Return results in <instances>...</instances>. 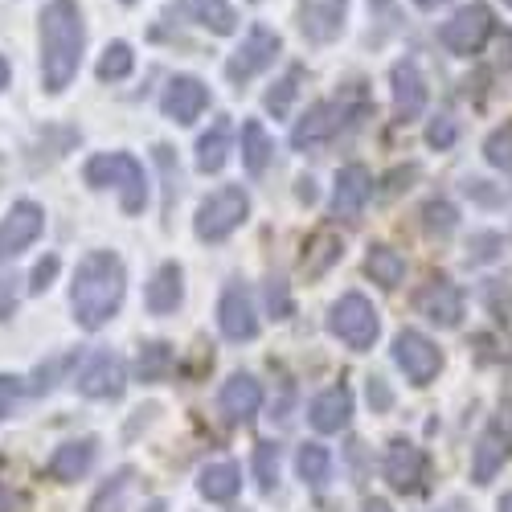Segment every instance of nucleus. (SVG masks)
<instances>
[{
  "label": "nucleus",
  "instance_id": "f257e3e1",
  "mask_svg": "<svg viewBox=\"0 0 512 512\" xmlns=\"http://www.w3.org/2000/svg\"><path fill=\"white\" fill-rule=\"evenodd\" d=\"M41 87L50 95H62L87 50V25H82L78 0H50L41 9Z\"/></svg>",
  "mask_w": 512,
  "mask_h": 512
},
{
  "label": "nucleus",
  "instance_id": "f03ea898",
  "mask_svg": "<svg viewBox=\"0 0 512 512\" xmlns=\"http://www.w3.org/2000/svg\"><path fill=\"white\" fill-rule=\"evenodd\" d=\"M123 291H127L123 259H119L115 250H91L87 259L78 263L74 283H70V308H74V320L87 328V332L103 328V324L119 312Z\"/></svg>",
  "mask_w": 512,
  "mask_h": 512
},
{
  "label": "nucleus",
  "instance_id": "7ed1b4c3",
  "mask_svg": "<svg viewBox=\"0 0 512 512\" xmlns=\"http://www.w3.org/2000/svg\"><path fill=\"white\" fill-rule=\"evenodd\" d=\"M82 177H87L91 189H115L127 218L144 213V205H148V177H144V164L136 156H127V152H99V156L87 160Z\"/></svg>",
  "mask_w": 512,
  "mask_h": 512
},
{
  "label": "nucleus",
  "instance_id": "20e7f679",
  "mask_svg": "<svg viewBox=\"0 0 512 512\" xmlns=\"http://www.w3.org/2000/svg\"><path fill=\"white\" fill-rule=\"evenodd\" d=\"M250 218V197L242 185H222L218 193H209L201 205H197V218H193V230L201 242H226L242 222Z\"/></svg>",
  "mask_w": 512,
  "mask_h": 512
},
{
  "label": "nucleus",
  "instance_id": "39448f33",
  "mask_svg": "<svg viewBox=\"0 0 512 512\" xmlns=\"http://www.w3.org/2000/svg\"><path fill=\"white\" fill-rule=\"evenodd\" d=\"M328 332L336 340H345L353 353H369L377 345V336H381V316L361 291H349V295H340V300L332 304Z\"/></svg>",
  "mask_w": 512,
  "mask_h": 512
},
{
  "label": "nucleus",
  "instance_id": "423d86ee",
  "mask_svg": "<svg viewBox=\"0 0 512 512\" xmlns=\"http://www.w3.org/2000/svg\"><path fill=\"white\" fill-rule=\"evenodd\" d=\"M496 21L488 5H463L459 13H451V21H443L439 29V46L455 58H472L484 50V41L492 37Z\"/></svg>",
  "mask_w": 512,
  "mask_h": 512
},
{
  "label": "nucleus",
  "instance_id": "0eeeda50",
  "mask_svg": "<svg viewBox=\"0 0 512 512\" xmlns=\"http://www.w3.org/2000/svg\"><path fill=\"white\" fill-rule=\"evenodd\" d=\"M279 50H283V41H279L275 29L250 25V33L242 37V46H238V50L230 54V62H226V78L234 82V87H242V82H250L254 74H263L267 66H275Z\"/></svg>",
  "mask_w": 512,
  "mask_h": 512
},
{
  "label": "nucleus",
  "instance_id": "6e6552de",
  "mask_svg": "<svg viewBox=\"0 0 512 512\" xmlns=\"http://www.w3.org/2000/svg\"><path fill=\"white\" fill-rule=\"evenodd\" d=\"M394 361H398V369L414 381V386H431V381L439 377V369H443L439 345L426 332H418V328H402L394 336Z\"/></svg>",
  "mask_w": 512,
  "mask_h": 512
},
{
  "label": "nucleus",
  "instance_id": "1a4fd4ad",
  "mask_svg": "<svg viewBox=\"0 0 512 512\" xmlns=\"http://www.w3.org/2000/svg\"><path fill=\"white\" fill-rule=\"evenodd\" d=\"M41 230H46V209L37 201H17L0 218V263H9L21 250H29L41 238Z\"/></svg>",
  "mask_w": 512,
  "mask_h": 512
},
{
  "label": "nucleus",
  "instance_id": "9d476101",
  "mask_svg": "<svg viewBox=\"0 0 512 512\" xmlns=\"http://www.w3.org/2000/svg\"><path fill=\"white\" fill-rule=\"evenodd\" d=\"M78 394L82 398H119L123 394V386H127V365H123V357H115V353H91L87 357V365L78 369Z\"/></svg>",
  "mask_w": 512,
  "mask_h": 512
},
{
  "label": "nucleus",
  "instance_id": "9b49d317",
  "mask_svg": "<svg viewBox=\"0 0 512 512\" xmlns=\"http://www.w3.org/2000/svg\"><path fill=\"white\" fill-rule=\"evenodd\" d=\"M345 107L340 103H332V99H324V103H312L308 107V115L291 127V148L295 152H308V148H320V144H328L340 127H345Z\"/></svg>",
  "mask_w": 512,
  "mask_h": 512
},
{
  "label": "nucleus",
  "instance_id": "f8f14e48",
  "mask_svg": "<svg viewBox=\"0 0 512 512\" xmlns=\"http://www.w3.org/2000/svg\"><path fill=\"white\" fill-rule=\"evenodd\" d=\"M218 328L226 340H254L259 336V312H254V300L242 283H230L222 291V304H218Z\"/></svg>",
  "mask_w": 512,
  "mask_h": 512
},
{
  "label": "nucleus",
  "instance_id": "ddd939ff",
  "mask_svg": "<svg viewBox=\"0 0 512 512\" xmlns=\"http://www.w3.org/2000/svg\"><path fill=\"white\" fill-rule=\"evenodd\" d=\"M205 107H209V87L193 74H177L164 87V99H160V111L173 123H197Z\"/></svg>",
  "mask_w": 512,
  "mask_h": 512
},
{
  "label": "nucleus",
  "instance_id": "4468645a",
  "mask_svg": "<svg viewBox=\"0 0 512 512\" xmlns=\"http://www.w3.org/2000/svg\"><path fill=\"white\" fill-rule=\"evenodd\" d=\"M349 0H300V33L316 46H328L345 29Z\"/></svg>",
  "mask_w": 512,
  "mask_h": 512
},
{
  "label": "nucleus",
  "instance_id": "2eb2a0df",
  "mask_svg": "<svg viewBox=\"0 0 512 512\" xmlns=\"http://www.w3.org/2000/svg\"><path fill=\"white\" fill-rule=\"evenodd\" d=\"M373 197V177L365 164H345L336 173V189H332V213L336 218H361L365 205Z\"/></svg>",
  "mask_w": 512,
  "mask_h": 512
},
{
  "label": "nucleus",
  "instance_id": "dca6fc26",
  "mask_svg": "<svg viewBox=\"0 0 512 512\" xmlns=\"http://www.w3.org/2000/svg\"><path fill=\"white\" fill-rule=\"evenodd\" d=\"M414 304H418V312L426 320L439 324V328H459V320H463V291L451 279H431L418 291Z\"/></svg>",
  "mask_w": 512,
  "mask_h": 512
},
{
  "label": "nucleus",
  "instance_id": "f3484780",
  "mask_svg": "<svg viewBox=\"0 0 512 512\" xmlns=\"http://www.w3.org/2000/svg\"><path fill=\"white\" fill-rule=\"evenodd\" d=\"M390 82H394V111H398V119H402V123L418 119V115L426 111V99H431V91H426V78H422L418 62H414V58H402V62L394 66Z\"/></svg>",
  "mask_w": 512,
  "mask_h": 512
},
{
  "label": "nucleus",
  "instance_id": "a211bd4d",
  "mask_svg": "<svg viewBox=\"0 0 512 512\" xmlns=\"http://www.w3.org/2000/svg\"><path fill=\"white\" fill-rule=\"evenodd\" d=\"M386 480L394 492H418L426 480V455L410 439H394L386 447Z\"/></svg>",
  "mask_w": 512,
  "mask_h": 512
},
{
  "label": "nucleus",
  "instance_id": "6ab92c4d",
  "mask_svg": "<svg viewBox=\"0 0 512 512\" xmlns=\"http://www.w3.org/2000/svg\"><path fill=\"white\" fill-rule=\"evenodd\" d=\"M95 455H99V443L95 439H70V443H62L54 455H50V463H46V472L58 480V484H74V480H82L95 467Z\"/></svg>",
  "mask_w": 512,
  "mask_h": 512
},
{
  "label": "nucleus",
  "instance_id": "aec40b11",
  "mask_svg": "<svg viewBox=\"0 0 512 512\" xmlns=\"http://www.w3.org/2000/svg\"><path fill=\"white\" fill-rule=\"evenodd\" d=\"M508 455H512V439L504 435V426L492 422L488 431L476 439V447H472V480L476 484H492Z\"/></svg>",
  "mask_w": 512,
  "mask_h": 512
},
{
  "label": "nucleus",
  "instance_id": "412c9836",
  "mask_svg": "<svg viewBox=\"0 0 512 512\" xmlns=\"http://www.w3.org/2000/svg\"><path fill=\"white\" fill-rule=\"evenodd\" d=\"M308 418H312V426H316L320 435L345 431L349 418H353V394H349V386H328V390L312 402Z\"/></svg>",
  "mask_w": 512,
  "mask_h": 512
},
{
  "label": "nucleus",
  "instance_id": "4be33fe9",
  "mask_svg": "<svg viewBox=\"0 0 512 512\" xmlns=\"http://www.w3.org/2000/svg\"><path fill=\"white\" fill-rule=\"evenodd\" d=\"M218 402H222V414L230 422H250L254 414H259V406H263V386L250 373H234L226 386H222V398Z\"/></svg>",
  "mask_w": 512,
  "mask_h": 512
},
{
  "label": "nucleus",
  "instance_id": "5701e85b",
  "mask_svg": "<svg viewBox=\"0 0 512 512\" xmlns=\"http://www.w3.org/2000/svg\"><path fill=\"white\" fill-rule=\"evenodd\" d=\"M181 300H185V275H181L177 263H164L152 275L148 291H144V304H148L152 316H173L181 308Z\"/></svg>",
  "mask_w": 512,
  "mask_h": 512
},
{
  "label": "nucleus",
  "instance_id": "b1692460",
  "mask_svg": "<svg viewBox=\"0 0 512 512\" xmlns=\"http://www.w3.org/2000/svg\"><path fill=\"white\" fill-rule=\"evenodd\" d=\"M177 9H181V17H189L193 25L218 33V37H230L238 29V13L230 0H177Z\"/></svg>",
  "mask_w": 512,
  "mask_h": 512
},
{
  "label": "nucleus",
  "instance_id": "393cba45",
  "mask_svg": "<svg viewBox=\"0 0 512 512\" xmlns=\"http://www.w3.org/2000/svg\"><path fill=\"white\" fill-rule=\"evenodd\" d=\"M230 160V119H213V127L197 140V168L201 173H222Z\"/></svg>",
  "mask_w": 512,
  "mask_h": 512
},
{
  "label": "nucleus",
  "instance_id": "a878e982",
  "mask_svg": "<svg viewBox=\"0 0 512 512\" xmlns=\"http://www.w3.org/2000/svg\"><path fill=\"white\" fill-rule=\"evenodd\" d=\"M242 488V472H238V463H209L205 472L197 476V492L213 504H226L234 500Z\"/></svg>",
  "mask_w": 512,
  "mask_h": 512
},
{
  "label": "nucleus",
  "instance_id": "bb28decb",
  "mask_svg": "<svg viewBox=\"0 0 512 512\" xmlns=\"http://www.w3.org/2000/svg\"><path fill=\"white\" fill-rule=\"evenodd\" d=\"M271 152H275V144L267 136V127L259 119H246L242 123V168L250 177H263L271 164Z\"/></svg>",
  "mask_w": 512,
  "mask_h": 512
},
{
  "label": "nucleus",
  "instance_id": "cd10ccee",
  "mask_svg": "<svg viewBox=\"0 0 512 512\" xmlns=\"http://www.w3.org/2000/svg\"><path fill=\"white\" fill-rule=\"evenodd\" d=\"M365 275L377 283V287H398L402 275H406V259L390 246H373L369 259H365Z\"/></svg>",
  "mask_w": 512,
  "mask_h": 512
},
{
  "label": "nucleus",
  "instance_id": "c85d7f7f",
  "mask_svg": "<svg viewBox=\"0 0 512 512\" xmlns=\"http://www.w3.org/2000/svg\"><path fill=\"white\" fill-rule=\"evenodd\" d=\"M295 472H300V480H304L308 488H324V484L332 480V455H328V447L304 443L300 455H295Z\"/></svg>",
  "mask_w": 512,
  "mask_h": 512
},
{
  "label": "nucleus",
  "instance_id": "c756f323",
  "mask_svg": "<svg viewBox=\"0 0 512 512\" xmlns=\"http://www.w3.org/2000/svg\"><path fill=\"white\" fill-rule=\"evenodd\" d=\"M132 70H136V54H132L127 41H111V46L103 50V58H99V66H95L99 82H123Z\"/></svg>",
  "mask_w": 512,
  "mask_h": 512
},
{
  "label": "nucleus",
  "instance_id": "7c9ffc66",
  "mask_svg": "<svg viewBox=\"0 0 512 512\" xmlns=\"http://www.w3.org/2000/svg\"><path fill=\"white\" fill-rule=\"evenodd\" d=\"M300 82H304V66H291L279 82H275V87L267 91V111L275 115V119H287L291 115V103H295V95H300Z\"/></svg>",
  "mask_w": 512,
  "mask_h": 512
},
{
  "label": "nucleus",
  "instance_id": "2f4dec72",
  "mask_svg": "<svg viewBox=\"0 0 512 512\" xmlns=\"http://www.w3.org/2000/svg\"><path fill=\"white\" fill-rule=\"evenodd\" d=\"M340 254H345V246H340V238L336 234H316L312 238V246H308V254H304V271H308V279H320Z\"/></svg>",
  "mask_w": 512,
  "mask_h": 512
},
{
  "label": "nucleus",
  "instance_id": "473e14b6",
  "mask_svg": "<svg viewBox=\"0 0 512 512\" xmlns=\"http://www.w3.org/2000/svg\"><path fill=\"white\" fill-rule=\"evenodd\" d=\"M422 226H426V234H431V238H451L455 226H459V213H455L451 201H426Z\"/></svg>",
  "mask_w": 512,
  "mask_h": 512
},
{
  "label": "nucleus",
  "instance_id": "72a5a7b5",
  "mask_svg": "<svg viewBox=\"0 0 512 512\" xmlns=\"http://www.w3.org/2000/svg\"><path fill=\"white\" fill-rule=\"evenodd\" d=\"M173 373V349L164 345V340H152V345L140 349V377L144 381H164Z\"/></svg>",
  "mask_w": 512,
  "mask_h": 512
},
{
  "label": "nucleus",
  "instance_id": "f704fd0d",
  "mask_svg": "<svg viewBox=\"0 0 512 512\" xmlns=\"http://www.w3.org/2000/svg\"><path fill=\"white\" fill-rule=\"evenodd\" d=\"M254 480H259L263 492H275V484H279V447L275 443L254 447Z\"/></svg>",
  "mask_w": 512,
  "mask_h": 512
},
{
  "label": "nucleus",
  "instance_id": "c9c22d12",
  "mask_svg": "<svg viewBox=\"0 0 512 512\" xmlns=\"http://www.w3.org/2000/svg\"><path fill=\"white\" fill-rule=\"evenodd\" d=\"M484 156H488V164H492V168H500V173H508V177H512V123L496 127V132L488 136Z\"/></svg>",
  "mask_w": 512,
  "mask_h": 512
},
{
  "label": "nucleus",
  "instance_id": "e433bc0d",
  "mask_svg": "<svg viewBox=\"0 0 512 512\" xmlns=\"http://www.w3.org/2000/svg\"><path fill=\"white\" fill-rule=\"evenodd\" d=\"M455 140H459L455 119H451V115H435V119H431V127H426V144L439 148V152H447Z\"/></svg>",
  "mask_w": 512,
  "mask_h": 512
},
{
  "label": "nucleus",
  "instance_id": "4c0bfd02",
  "mask_svg": "<svg viewBox=\"0 0 512 512\" xmlns=\"http://www.w3.org/2000/svg\"><path fill=\"white\" fill-rule=\"evenodd\" d=\"M267 308H271L275 320H287V316H291L295 304H291V291H287L283 279H271V283H267Z\"/></svg>",
  "mask_w": 512,
  "mask_h": 512
},
{
  "label": "nucleus",
  "instance_id": "58836bf2",
  "mask_svg": "<svg viewBox=\"0 0 512 512\" xmlns=\"http://www.w3.org/2000/svg\"><path fill=\"white\" fill-rule=\"evenodd\" d=\"M54 275H58V254H46V259H41V263L33 267L29 291H33V295H41V291H46V287L54 283Z\"/></svg>",
  "mask_w": 512,
  "mask_h": 512
},
{
  "label": "nucleus",
  "instance_id": "ea45409f",
  "mask_svg": "<svg viewBox=\"0 0 512 512\" xmlns=\"http://www.w3.org/2000/svg\"><path fill=\"white\" fill-rule=\"evenodd\" d=\"M369 406H373L377 414H386V410L394 406V394H390V386H386V377H369Z\"/></svg>",
  "mask_w": 512,
  "mask_h": 512
},
{
  "label": "nucleus",
  "instance_id": "a19ab883",
  "mask_svg": "<svg viewBox=\"0 0 512 512\" xmlns=\"http://www.w3.org/2000/svg\"><path fill=\"white\" fill-rule=\"evenodd\" d=\"M21 398V377H9V373H0V418L13 414V402Z\"/></svg>",
  "mask_w": 512,
  "mask_h": 512
},
{
  "label": "nucleus",
  "instance_id": "79ce46f5",
  "mask_svg": "<svg viewBox=\"0 0 512 512\" xmlns=\"http://www.w3.org/2000/svg\"><path fill=\"white\" fill-rule=\"evenodd\" d=\"M13 312H17V283L0 279V320H9Z\"/></svg>",
  "mask_w": 512,
  "mask_h": 512
},
{
  "label": "nucleus",
  "instance_id": "37998d69",
  "mask_svg": "<svg viewBox=\"0 0 512 512\" xmlns=\"http://www.w3.org/2000/svg\"><path fill=\"white\" fill-rule=\"evenodd\" d=\"M361 512H394V508H390L386 500H377V496H373V500H365V508H361Z\"/></svg>",
  "mask_w": 512,
  "mask_h": 512
},
{
  "label": "nucleus",
  "instance_id": "c03bdc74",
  "mask_svg": "<svg viewBox=\"0 0 512 512\" xmlns=\"http://www.w3.org/2000/svg\"><path fill=\"white\" fill-rule=\"evenodd\" d=\"M0 512H13V496H9L5 484H0Z\"/></svg>",
  "mask_w": 512,
  "mask_h": 512
},
{
  "label": "nucleus",
  "instance_id": "a18cd8bd",
  "mask_svg": "<svg viewBox=\"0 0 512 512\" xmlns=\"http://www.w3.org/2000/svg\"><path fill=\"white\" fill-rule=\"evenodd\" d=\"M300 197H304V201H316V189H312V181H300Z\"/></svg>",
  "mask_w": 512,
  "mask_h": 512
},
{
  "label": "nucleus",
  "instance_id": "49530a36",
  "mask_svg": "<svg viewBox=\"0 0 512 512\" xmlns=\"http://www.w3.org/2000/svg\"><path fill=\"white\" fill-rule=\"evenodd\" d=\"M5 87H9V62L0 58V91H5Z\"/></svg>",
  "mask_w": 512,
  "mask_h": 512
},
{
  "label": "nucleus",
  "instance_id": "de8ad7c7",
  "mask_svg": "<svg viewBox=\"0 0 512 512\" xmlns=\"http://www.w3.org/2000/svg\"><path fill=\"white\" fill-rule=\"evenodd\" d=\"M418 9H439V5H447V0H414Z\"/></svg>",
  "mask_w": 512,
  "mask_h": 512
},
{
  "label": "nucleus",
  "instance_id": "09e8293b",
  "mask_svg": "<svg viewBox=\"0 0 512 512\" xmlns=\"http://www.w3.org/2000/svg\"><path fill=\"white\" fill-rule=\"evenodd\" d=\"M144 512H168V504H164V500H152V504H148Z\"/></svg>",
  "mask_w": 512,
  "mask_h": 512
},
{
  "label": "nucleus",
  "instance_id": "8fccbe9b",
  "mask_svg": "<svg viewBox=\"0 0 512 512\" xmlns=\"http://www.w3.org/2000/svg\"><path fill=\"white\" fill-rule=\"evenodd\" d=\"M500 512H512V492H508V496L500 500Z\"/></svg>",
  "mask_w": 512,
  "mask_h": 512
},
{
  "label": "nucleus",
  "instance_id": "3c124183",
  "mask_svg": "<svg viewBox=\"0 0 512 512\" xmlns=\"http://www.w3.org/2000/svg\"><path fill=\"white\" fill-rule=\"evenodd\" d=\"M0 177H5V156H0Z\"/></svg>",
  "mask_w": 512,
  "mask_h": 512
},
{
  "label": "nucleus",
  "instance_id": "603ef678",
  "mask_svg": "<svg viewBox=\"0 0 512 512\" xmlns=\"http://www.w3.org/2000/svg\"><path fill=\"white\" fill-rule=\"evenodd\" d=\"M123 5H136V0H123Z\"/></svg>",
  "mask_w": 512,
  "mask_h": 512
},
{
  "label": "nucleus",
  "instance_id": "864d4df0",
  "mask_svg": "<svg viewBox=\"0 0 512 512\" xmlns=\"http://www.w3.org/2000/svg\"><path fill=\"white\" fill-rule=\"evenodd\" d=\"M504 5H508V9H512V0H504Z\"/></svg>",
  "mask_w": 512,
  "mask_h": 512
}]
</instances>
